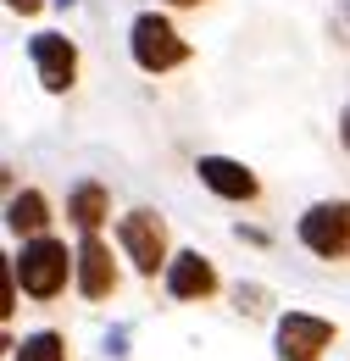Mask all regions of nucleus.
Returning a JSON list of instances; mask_svg holds the SVG:
<instances>
[{"mask_svg": "<svg viewBox=\"0 0 350 361\" xmlns=\"http://www.w3.org/2000/svg\"><path fill=\"white\" fill-rule=\"evenodd\" d=\"M133 61L145 67V73H173V67H183L189 61V45L178 39V28L167 23V17H156V11H145V17H133Z\"/></svg>", "mask_w": 350, "mask_h": 361, "instance_id": "1", "label": "nucleus"}, {"mask_svg": "<svg viewBox=\"0 0 350 361\" xmlns=\"http://www.w3.org/2000/svg\"><path fill=\"white\" fill-rule=\"evenodd\" d=\"M67 267H78V262H67V245H56V239H34V245H23V256H17V278H23V289H28L34 300L61 295Z\"/></svg>", "mask_w": 350, "mask_h": 361, "instance_id": "2", "label": "nucleus"}, {"mask_svg": "<svg viewBox=\"0 0 350 361\" xmlns=\"http://www.w3.org/2000/svg\"><path fill=\"white\" fill-rule=\"evenodd\" d=\"M301 245L311 256H345L350 250V200H322L301 217Z\"/></svg>", "mask_w": 350, "mask_h": 361, "instance_id": "3", "label": "nucleus"}, {"mask_svg": "<svg viewBox=\"0 0 350 361\" xmlns=\"http://www.w3.org/2000/svg\"><path fill=\"white\" fill-rule=\"evenodd\" d=\"M117 239H123V250H128V262L145 278L156 267H167V228L162 217H150V212H128L123 223H117Z\"/></svg>", "mask_w": 350, "mask_h": 361, "instance_id": "4", "label": "nucleus"}, {"mask_svg": "<svg viewBox=\"0 0 350 361\" xmlns=\"http://www.w3.org/2000/svg\"><path fill=\"white\" fill-rule=\"evenodd\" d=\"M28 56H34V73H40V84L50 94L73 90V78H78V50H73V39H61V34H34V39H28Z\"/></svg>", "mask_w": 350, "mask_h": 361, "instance_id": "5", "label": "nucleus"}, {"mask_svg": "<svg viewBox=\"0 0 350 361\" xmlns=\"http://www.w3.org/2000/svg\"><path fill=\"white\" fill-rule=\"evenodd\" d=\"M328 339H334V322H322V317L311 312L278 317V356L284 361H311L317 350H328Z\"/></svg>", "mask_w": 350, "mask_h": 361, "instance_id": "6", "label": "nucleus"}, {"mask_svg": "<svg viewBox=\"0 0 350 361\" xmlns=\"http://www.w3.org/2000/svg\"><path fill=\"white\" fill-rule=\"evenodd\" d=\"M195 173H200V183H206L212 195H222V200H256V173H251L245 161L200 156V161H195Z\"/></svg>", "mask_w": 350, "mask_h": 361, "instance_id": "7", "label": "nucleus"}, {"mask_svg": "<svg viewBox=\"0 0 350 361\" xmlns=\"http://www.w3.org/2000/svg\"><path fill=\"white\" fill-rule=\"evenodd\" d=\"M212 289H217V272L200 250H183V256L167 262V295L173 300H206Z\"/></svg>", "mask_w": 350, "mask_h": 361, "instance_id": "8", "label": "nucleus"}, {"mask_svg": "<svg viewBox=\"0 0 350 361\" xmlns=\"http://www.w3.org/2000/svg\"><path fill=\"white\" fill-rule=\"evenodd\" d=\"M111 283H117V272H111V250H106L95 233H84V245H78V289H84L89 300H106Z\"/></svg>", "mask_w": 350, "mask_h": 361, "instance_id": "9", "label": "nucleus"}, {"mask_svg": "<svg viewBox=\"0 0 350 361\" xmlns=\"http://www.w3.org/2000/svg\"><path fill=\"white\" fill-rule=\"evenodd\" d=\"M6 223H11V233H40L44 223H50V206H44L40 189H23V195H11V206H6Z\"/></svg>", "mask_w": 350, "mask_h": 361, "instance_id": "10", "label": "nucleus"}, {"mask_svg": "<svg viewBox=\"0 0 350 361\" xmlns=\"http://www.w3.org/2000/svg\"><path fill=\"white\" fill-rule=\"evenodd\" d=\"M67 217L84 228V233H95V228L106 223V189H100V183H78L73 200H67Z\"/></svg>", "mask_w": 350, "mask_h": 361, "instance_id": "11", "label": "nucleus"}, {"mask_svg": "<svg viewBox=\"0 0 350 361\" xmlns=\"http://www.w3.org/2000/svg\"><path fill=\"white\" fill-rule=\"evenodd\" d=\"M17 350V361H67V345H61V334H28L23 345H11Z\"/></svg>", "mask_w": 350, "mask_h": 361, "instance_id": "12", "label": "nucleus"}, {"mask_svg": "<svg viewBox=\"0 0 350 361\" xmlns=\"http://www.w3.org/2000/svg\"><path fill=\"white\" fill-rule=\"evenodd\" d=\"M6 6H11V11H23V17H28V11H40L44 0H6Z\"/></svg>", "mask_w": 350, "mask_h": 361, "instance_id": "13", "label": "nucleus"}, {"mask_svg": "<svg viewBox=\"0 0 350 361\" xmlns=\"http://www.w3.org/2000/svg\"><path fill=\"white\" fill-rule=\"evenodd\" d=\"M345 145H350V111H345Z\"/></svg>", "mask_w": 350, "mask_h": 361, "instance_id": "14", "label": "nucleus"}, {"mask_svg": "<svg viewBox=\"0 0 350 361\" xmlns=\"http://www.w3.org/2000/svg\"><path fill=\"white\" fill-rule=\"evenodd\" d=\"M173 6H200V0H173Z\"/></svg>", "mask_w": 350, "mask_h": 361, "instance_id": "15", "label": "nucleus"}]
</instances>
